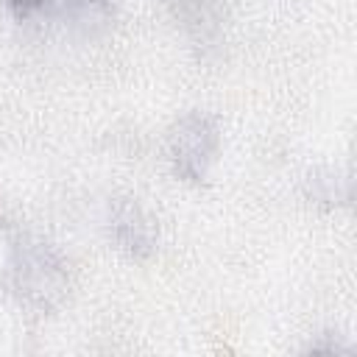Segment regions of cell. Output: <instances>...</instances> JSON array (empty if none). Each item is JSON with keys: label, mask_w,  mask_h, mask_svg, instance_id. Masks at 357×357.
<instances>
[{"label": "cell", "mask_w": 357, "mask_h": 357, "mask_svg": "<svg viewBox=\"0 0 357 357\" xmlns=\"http://www.w3.org/2000/svg\"><path fill=\"white\" fill-rule=\"evenodd\" d=\"M218 145H220L218 126L209 114L192 112L181 117L167 137V153L176 176L187 181H204L209 165L218 156Z\"/></svg>", "instance_id": "cell-1"}, {"label": "cell", "mask_w": 357, "mask_h": 357, "mask_svg": "<svg viewBox=\"0 0 357 357\" xmlns=\"http://www.w3.org/2000/svg\"><path fill=\"white\" fill-rule=\"evenodd\" d=\"M3 3H6V8H8L17 20L36 17V14H42V11L50 6V0H3Z\"/></svg>", "instance_id": "cell-2"}]
</instances>
